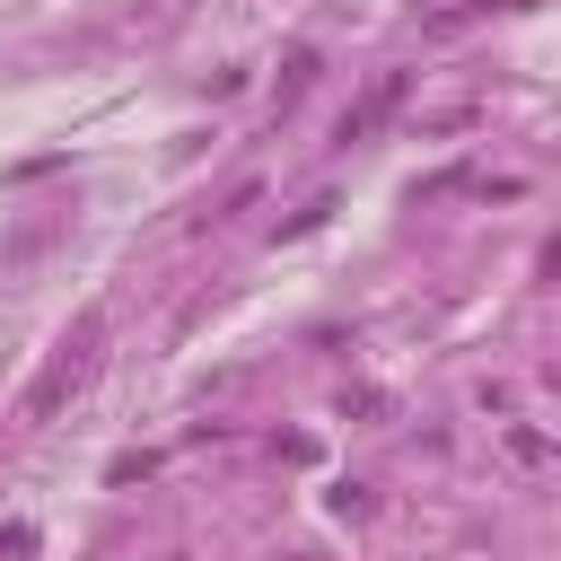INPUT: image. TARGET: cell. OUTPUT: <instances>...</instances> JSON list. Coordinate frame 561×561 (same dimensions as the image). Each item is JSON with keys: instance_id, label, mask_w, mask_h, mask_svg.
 Instances as JSON below:
<instances>
[{"instance_id": "3957f363", "label": "cell", "mask_w": 561, "mask_h": 561, "mask_svg": "<svg viewBox=\"0 0 561 561\" xmlns=\"http://www.w3.org/2000/svg\"><path fill=\"white\" fill-rule=\"evenodd\" d=\"M508 456H517V465H552V438L526 430V421H508Z\"/></svg>"}, {"instance_id": "7a4b0ae2", "label": "cell", "mask_w": 561, "mask_h": 561, "mask_svg": "<svg viewBox=\"0 0 561 561\" xmlns=\"http://www.w3.org/2000/svg\"><path fill=\"white\" fill-rule=\"evenodd\" d=\"M394 96H403V79H394V70H386V79H377V88H368V96H359V105H351V114H342V140H368V131H377V123H386V105H394Z\"/></svg>"}, {"instance_id": "6da1fadb", "label": "cell", "mask_w": 561, "mask_h": 561, "mask_svg": "<svg viewBox=\"0 0 561 561\" xmlns=\"http://www.w3.org/2000/svg\"><path fill=\"white\" fill-rule=\"evenodd\" d=\"M96 342H105V316H79V333H70V342L53 351V368L26 386V421H53V412H61V403L88 386V368H96Z\"/></svg>"}]
</instances>
